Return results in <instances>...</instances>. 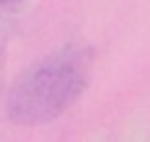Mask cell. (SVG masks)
<instances>
[{
  "label": "cell",
  "instance_id": "obj_1",
  "mask_svg": "<svg viewBox=\"0 0 150 142\" xmlns=\"http://www.w3.org/2000/svg\"><path fill=\"white\" fill-rule=\"evenodd\" d=\"M93 49L64 47L17 76L8 96V118L20 127L57 120L91 83Z\"/></svg>",
  "mask_w": 150,
  "mask_h": 142
},
{
  "label": "cell",
  "instance_id": "obj_2",
  "mask_svg": "<svg viewBox=\"0 0 150 142\" xmlns=\"http://www.w3.org/2000/svg\"><path fill=\"white\" fill-rule=\"evenodd\" d=\"M0 3H3V5H8V8H12V5H17L20 0H0Z\"/></svg>",
  "mask_w": 150,
  "mask_h": 142
}]
</instances>
